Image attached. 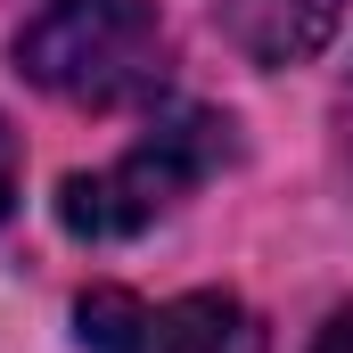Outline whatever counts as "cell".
<instances>
[{
    "mask_svg": "<svg viewBox=\"0 0 353 353\" xmlns=\"http://www.w3.org/2000/svg\"><path fill=\"white\" fill-rule=\"evenodd\" d=\"M345 157H353V90H345Z\"/></svg>",
    "mask_w": 353,
    "mask_h": 353,
    "instance_id": "7",
    "label": "cell"
},
{
    "mask_svg": "<svg viewBox=\"0 0 353 353\" xmlns=\"http://www.w3.org/2000/svg\"><path fill=\"white\" fill-rule=\"evenodd\" d=\"M230 165V123L214 107H165L115 165L99 173H66L58 189V222L90 239V247H115V239H140L173 214L197 181H214Z\"/></svg>",
    "mask_w": 353,
    "mask_h": 353,
    "instance_id": "2",
    "label": "cell"
},
{
    "mask_svg": "<svg viewBox=\"0 0 353 353\" xmlns=\"http://www.w3.org/2000/svg\"><path fill=\"white\" fill-rule=\"evenodd\" d=\"M214 17L255 66H296L337 33L345 0H214Z\"/></svg>",
    "mask_w": 353,
    "mask_h": 353,
    "instance_id": "4",
    "label": "cell"
},
{
    "mask_svg": "<svg viewBox=\"0 0 353 353\" xmlns=\"http://www.w3.org/2000/svg\"><path fill=\"white\" fill-rule=\"evenodd\" d=\"M17 74L66 107H140L173 74V41L148 0H41L17 25Z\"/></svg>",
    "mask_w": 353,
    "mask_h": 353,
    "instance_id": "1",
    "label": "cell"
},
{
    "mask_svg": "<svg viewBox=\"0 0 353 353\" xmlns=\"http://www.w3.org/2000/svg\"><path fill=\"white\" fill-rule=\"evenodd\" d=\"M74 321H83L90 353H263L255 312L230 288H189V296H165V304L99 288V296H83Z\"/></svg>",
    "mask_w": 353,
    "mask_h": 353,
    "instance_id": "3",
    "label": "cell"
},
{
    "mask_svg": "<svg viewBox=\"0 0 353 353\" xmlns=\"http://www.w3.org/2000/svg\"><path fill=\"white\" fill-rule=\"evenodd\" d=\"M17 205V140H8V123H0V214Z\"/></svg>",
    "mask_w": 353,
    "mask_h": 353,
    "instance_id": "6",
    "label": "cell"
},
{
    "mask_svg": "<svg viewBox=\"0 0 353 353\" xmlns=\"http://www.w3.org/2000/svg\"><path fill=\"white\" fill-rule=\"evenodd\" d=\"M312 353H353V304L329 312V329H321V345H312Z\"/></svg>",
    "mask_w": 353,
    "mask_h": 353,
    "instance_id": "5",
    "label": "cell"
}]
</instances>
